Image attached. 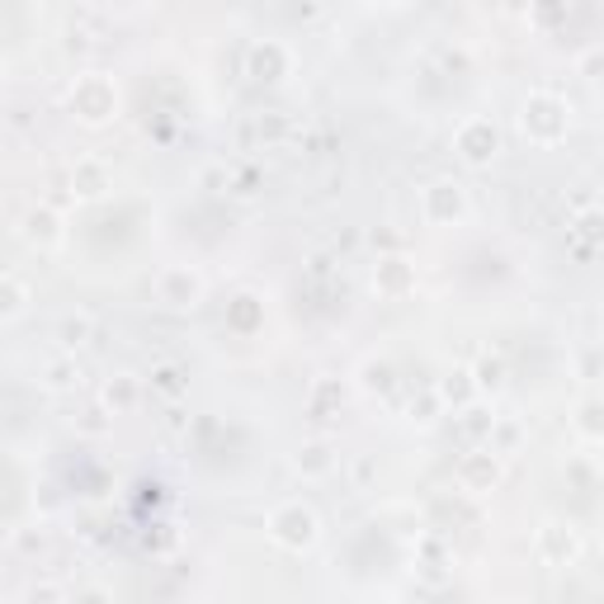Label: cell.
<instances>
[{"instance_id": "cell-1", "label": "cell", "mask_w": 604, "mask_h": 604, "mask_svg": "<svg viewBox=\"0 0 604 604\" xmlns=\"http://www.w3.org/2000/svg\"><path fill=\"white\" fill-rule=\"evenodd\" d=\"M519 133H525L534 147L567 143V133H572V105L557 90H529L525 105H519Z\"/></svg>"}, {"instance_id": "cell-2", "label": "cell", "mask_w": 604, "mask_h": 604, "mask_svg": "<svg viewBox=\"0 0 604 604\" xmlns=\"http://www.w3.org/2000/svg\"><path fill=\"white\" fill-rule=\"evenodd\" d=\"M265 534L284 553H312L316 538H321V519L308 500H279V506L265 515Z\"/></svg>"}, {"instance_id": "cell-3", "label": "cell", "mask_w": 604, "mask_h": 604, "mask_svg": "<svg viewBox=\"0 0 604 604\" xmlns=\"http://www.w3.org/2000/svg\"><path fill=\"white\" fill-rule=\"evenodd\" d=\"M71 114L86 128H105L109 118H118V86L109 71H80L71 86Z\"/></svg>"}, {"instance_id": "cell-4", "label": "cell", "mask_w": 604, "mask_h": 604, "mask_svg": "<svg viewBox=\"0 0 604 604\" xmlns=\"http://www.w3.org/2000/svg\"><path fill=\"white\" fill-rule=\"evenodd\" d=\"M454 152H458V160H468V166H491V160L500 156V128H496V118L468 114L454 128Z\"/></svg>"}, {"instance_id": "cell-5", "label": "cell", "mask_w": 604, "mask_h": 604, "mask_svg": "<svg viewBox=\"0 0 604 604\" xmlns=\"http://www.w3.org/2000/svg\"><path fill=\"white\" fill-rule=\"evenodd\" d=\"M420 217H426L430 227H458L462 217H468V189H462L458 179H430V185L420 189Z\"/></svg>"}, {"instance_id": "cell-6", "label": "cell", "mask_w": 604, "mask_h": 604, "mask_svg": "<svg viewBox=\"0 0 604 604\" xmlns=\"http://www.w3.org/2000/svg\"><path fill=\"white\" fill-rule=\"evenodd\" d=\"M156 302L171 312H194L198 302H204V279L189 265H166L156 274Z\"/></svg>"}, {"instance_id": "cell-7", "label": "cell", "mask_w": 604, "mask_h": 604, "mask_svg": "<svg viewBox=\"0 0 604 604\" xmlns=\"http://www.w3.org/2000/svg\"><path fill=\"white\" fill-rule=\"evenodd\" d=\"M534 553H538L543 567H553V572L576 567V557H581V534H576L572 525H562V519H548V525L538 529V538H534Z\"/></svg>"}, {"instance_id": "cell-8", "label": "cell", "mask_w": 604, "mask_h": 604, "mask_svg": "<svg viewBox=\"0 0 604 604\" xmlns=\"http://www.w3.org/2000/svg\"><path fill=\"white\" fill-rule=\"evenodd\" d=\"M458 481H462V491H491L500 481V454L491 445L468 449L458 462Z\"/></svg>"}, {"instance_id": "cell-9", "label": "cell", "mask_w": 604, "mask_h": 604, "mask_svg": "<svg viewBox=\"0 0 604 604\" xmlns=\"http://www.w3.org/2000/svg\"><path fill=\"white\" fill-rule=\"evenodd\" d=\"M19 232H25V241L29 246H38V251H52V246H62V213H57L52 204H38V208H29L25 213V223H19Z\"/></svg>"}, {"instance_id": "cell-10", "label": "cell", "mask_w": 604, "mask_h": 604, "mask_svg": "<svg viewBox=\"0 0 604 604\" xmlns=\"http://www.w3.org/2000/svg\"><path fill=\"white\" fill-rule=\"evenodd\" d=\"M109 189H114V175H109L105 160L86 156L71 166V198H80V204H95V198H105Z\"/></svg>"}, {"instance_id": "cell-11", "label": "cell", "mask_w": 604, "mask_h": 604, "mask_svg": "<svg viewBox=\"0 0 604 604\" xmlns=\"http://www.w3.org/2000/svg\"><path fill=\"white\" fill-rule=\"evenodd\" d=\"M335 462H340V454H335L331 439H308V445L293 454V473L302 481H327L335 473Z\"/></svg>"}, {"instance_id": "cell-12", "label": "cell", "mask_w": 604, "mask_h": 604, "mask_svg": "<svg viewBox=\"0 0 604 604\" xmlns=\"http://www.w3.org/2000/svg\"><path fill=\"white\" fill-rule=\"evenodd\" d=\"M373 289L382 298H407L416 289V265L407 255H382L373 265Z\"/></svg>"}, {"instance_id": "cell-13", "label": "cell", "mask_w": 604, "mask_h": 604, "mask_svg": "<svg viewBox=\"0 0 604 604\" xmlns=\"http://www.w3.org/2000/svg\"><path fill=\"white\" fill-rule=\"evenodd\" d=\"M289 67H293V57H289V48L279 43V38H265V43H255L251 57H246V71H251L255 80H284Z\"/></svg>"}, {"instance_id": "cell-14", "label": "cell", "mask_w": 604, "mask_h": 604, "mask_svg": "<svg viewBox=\"0 0 604 604\" xmlns=\"http://www.w3.org/2000/svg\"><path fill=\"white\" fill-rule=\"evenodd\" d=\"M572 430H576V439H586V445H604V397L600 392L581 397L572 407Z\"/></svg>"}, {"instance_id": "cell-15", "label": "cell", "mask_w": 604, "mask_h": 604, "mask_svg": "<svg viewBox=\"0 0 604 604\" xmlns=\"http://www.w3.org/2000/svg\"><path fill=\"white\" fill-rule=\"evenodd\" d=\"M99 401H105L109 416H128L137 401H143V382H137L133 373H114V378L105 382V392H99Z\"/></svg>"}, {"instance_id": "cell-16", "label": "cell", "mask_w": 604, "mask_h": 604, "mask_svg": "<svg viewBox=\"0 0 604 604\" xmlns=\"http://www.w3.org/2000/svg\"><path fill=\"white\" fill-rule=\"evenodd\" d=\"M38 382H43L48 392H76V388H80L76 354H52V359H43V369H38Z\"/></svg>"}, {"instance_id": "cell-17", "label": "cell", "mask_w": 604, "mask_h": 604, "mask_svg": "<svg viewBox=\"0 0 604 604\" xmlns=\"http://www.w3.org/2000/svg\"><path fill=\"white\" fill-rule=\"evenodd\" d=\"M29 302H33V289L14 270H6V279H0V321H19L29 312Z\"/></svg>"}, {"instance_id": "cell-18", "label": "cell", "mask_w": 604, "mask_h": 604, "mask_svg": "<svg viewBox=\"0 0 604 604\" xmlns=\"http://www.w3.org/2000/svg\"><path fill=\"white\" fill-rule=\"evenodd\" d=\"M90 335H95V321H90L86 312L62 316V327H57V340H62V354H76L80 345H90Z\"/></svg>"}, {"instance_id": "cell-19", "label": "cell", "mask_w": 604, "mask_h": 604, "mask_svg": "<svg viewBox=\"0 0 604 604\" xmlns=\"http://www.w3.org/2000/svg\"><path fill=\"white\" fill-rule=\"evenodd\" d=\"M439 397L454 401V407H468V401L477 397V378H473V369H454L445 382H439Z\"/></svg>"}, {"instance_id": "cell-20", "label": "cell", "mask_w": 604, "mask_h": 604, "mask_svg": "<svg viewBox=\"0 0 604 604\" xmlns=\"http://www.w3.org/2000/svg\"><path fill=\"white\" fill-rule=\"evenodd\" d=\"M359 373H364V392H392L397 388V373H392L388 359H369Z\"/></svg>"}, {"instance_id": "cell-21", "label": "cell", "mask_w": 604, "mask_h": 604, "mask_svg": "<svg viewBox=\"0 0 604 604\" xmlns=\"http://www.w3.org/2000/svg\"><path fill=\"white\" fill-rule=\"evenodd\" d=\"M473 378H477V392H500L506 388V364H500V359H481V364L473 369Z\"/></svg>"}, {"instance_id": "cell-22", "label": "cell", "mask_w": 604, "mask_h": 604, "mask_svg": "<svg viewBox=\"0 0 604 604\" xmlns=\"http://www.w3.org/2000/svg\"><path fill=\"white\" fill-rule=\"evenodd\" d=\"M19 604H71V595L62 586H52V581H38V586L25 591V600Z\"/></svg>"}, {"instance_id": "cell-23", "label": "cell", "mask_w": 604, "mask_h": 604, "mask_svg": "<svg viewBox=\"0 0 604 604\" xmlns=\"http://www.w3.org/2000/svg\"><path fill=\"white\" fill-rule=\"evenodd\" d=\"M71 604H114V591L99 586V581H86V586L71 591Z\"/></svg>"}, {"instance_id": "cell-24", "label": "cell", "mask_w": 604, "mask_h": 604, "mask_svg": "<svg viewBox=\"0 0 604 604\" xmlns=\"http://www.w3.org/2000/svg\"><path fill=\"white\" fill-rule=\"evenodd\" d=\"M152 378H156V388H160V392H171V397L179 392V369H175V364H160Z\"/></svg>"}, {"instance_id": "cell-25", "label": "cell", "mask_w": 604, "mask_h": 604, "mask_svg": "<svg viewBox=\"0 0 604 604\" xmlns=\"http://www.w3.org/2000/svg\"><path fill=\"white\" fill-rule=\"evenodd\" d=\"M80 430H86V435H105V430H109V411H86Z\"/></svg>"}, {"instance_id": "cell-26", "label": "cell", "mask_w": 604, "mask_h": 604, "mask_svg": "<svg viewBox=\"0 0 604 604\" xmlns=\"http://www.w3.org/2000/svg\"><path fill=\"white\" fill-rule=\"evenodd\" d=\"M600 67H604V52H591L586 62H581V71H600Z\"/></svg>"}, {"instance_id": "cell-27", "label": "cell", "mask_w": 604, "mask_h": 604, "mask_svg": "<svg viewBox=\"0 0 604 604\" xmlns=\"http://www.w3.org/2000/svg\"><path fill=\"white\" fill-rule=\"evenodd\" d=\"M407 604H426V600H407Z\"/></svg>"}, {"instance_id": "cell-28", "label": "cell", "mask_w": 604, "mask_h": 604, "mask_svg": "<svg viewBox=\"0 0 604 604\" xmlns=\"http://www.w3.org/2000/svg\"><path fill=\"white\" fill-rule=\"evenodd\" d=\"M506 604H525V600H506Z\"/></svg>"}]
</instances>
